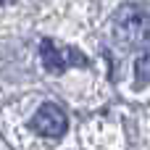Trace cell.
Segmentation results:
<instances>
[{
    "label": "cell",
    "mask_w": 150,
    "mask_h": 150,
    "mask_svg": "<svg viewBox=\"0 0 150 150\" xmlns=\"http://www.w3.org/2000/svg\"><path fill=\"white\" fill-rule=\"evenodd\" d=\"M111 32L113 40L127 50L145 45L150 40V11L140 3L121 5L111 18Z\"/></svg>",
    "instance_id": "6da1fadb"
},
{
    "label": "cell",
    "mask_w": 150,
    "mask_h": 150,
    "mask_svg": "<svg viewBox=\"0 0 150 150\" xmlns=\"http://www.w3.org/2000/svg\"><path fill=\"white\" fill-rule=\"evenodd\" d=\"M29 124H32V129H34L37 134H42V137H53V140H55V137H63V134H66V127H69L66 113H63L55 103H45V105H40Z\"/></svg>",
    "instance_id": "3957f363"
},
{
    "label": "cell",
    "mask_w": 150,
    "mask_h": 150,
    "mask_svg": "<svg viewBox=\"0 0 150 150\" xmlns=\"http://www.w3.org/2000/svg\"><path fill=\"white\" fill-rule=\"evenodd\" d=\"M40 58H42V66L47 69V71H53V74H58V71H66L69 66H87L90 61L82 55V53H76L74 47H66V45H55L53 40H42V45H40Z\"/></svg>",
    "instance_id": "7a4b0ae2"
},
{
    "label": "cell",
    "mask_w": 150,
    "mask_h": 150,
    "mask_svg": "<svg viewBox=\"0 0 150 150\" xmlns=\"http://www.w3.org/2000/svg\"><path fill=\"white\" fill-rule=\"evenodd\" d=\"M3 5H11V0H3Z\"/></svg>",
    "instance_id": "5b68a950"
},
{
    "label": "cell",
    "mask_w": 150,
    "mask_h": 150,
    "mask_svg": "<svg viewBox=\"0 0 150 150\" xmlns=\"http://www.w3.org/2000/svg\"><path fill=\"white\" fill-rule=\"evenodd\" d=\"M134 82H137V87L150 84V53L140 55L134 61Z\"/></svg>",
    "instance_id": "277c9868"
}]
</instances>
